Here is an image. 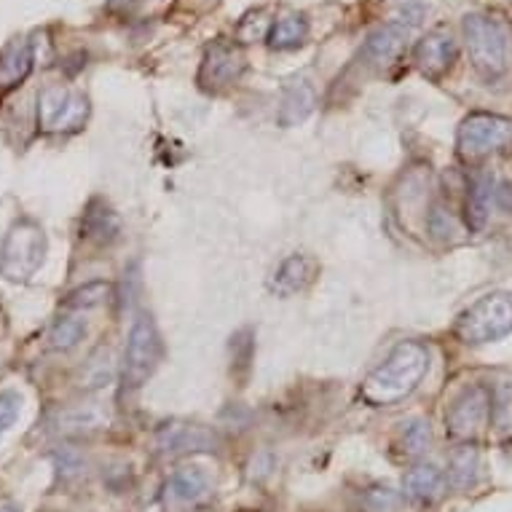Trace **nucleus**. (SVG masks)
<instances>
[{"instance_id": "1", "label": "nucleus", "mask_w": 512, "mask_h": 512, "mask_svg": "<svg viewBox=\"0 0 512 512\" xmlns=\"http://www.w3.org/2000/svg\"><path fill=\"white\" fill-rule=\"evenodd\" d=\"M429 354L416 341L395 346V352L381 362L362 384V397L370 405H395L419 387L427 376Z\"/></svg>"}, {"instance_id": "2", "label": "nucleus", "mask_w": 512, "mask_h": 512, "mask_svg": "<svg viewBox=\"0 0 512 512\" xmlns=\"http://www.w3.org/2000/svg\"><path fill=\"white\" fill-rule=\"evenodd\" d=\"M464 38L470 49L472 68L486 81H496L507 70V27L502 19L488 14L464 17Z\"/></svg>"}, {"instance_id": "3", "label": "nucleus", "mask_w": 512, "mask_h": 512, "mask_svg": "<svg viewBox=\"0 0 512 512\" xmlns=\"http://www.w3.org/2000/svg\"><path fill=\"white\" fill-rule=\"evenodd\" d=\"M46 261V234L30 218L17 220L0 247V274L9 282H27Z\"/></svg>"}, {"instance_id": "4", "label": "nucleus", "mask_w": 512, "mask_h": 512, "mask_svg": "<svg viewBox=\"0 0 512 512\" xmlns=\"http://www.w3.org/2000/svg\"><path fill=\"white\" fill-rule=\"evenodd\" d=\"M456 333L464 344H491L512 333V295L491 293L464 311L456 322Z\"/></svg>"}, {"instance_id": "5", "label": "nucleus", "mask_w": 512, "mask_h": 512, "mask_svg": "<svg viewBox=\"0 0 512 512\" xmlns=\"http://www.w3.org/2000/svg\"><path fill=\"white\" fill-rule=\"evenodd\" d=\"M161 360V338L151 314H137L124 352V387L140 389Z\"/></svg>"}, {"instance_id": "6", "label": "nucleus", "mask_w": 512, "mask_h": 512, "mask_svg": "<svg viewBox=\"0 0 512 512\" xmlns=\"http://www.w3.org/2000/svg\"><path fill=\"white\" fill-rule=\"evenodd\" d=\"M512 140L510 118L494 116V113H472L459 126L456 148L464 161L486 159L488 153L499 151Z\"/></svg>"}, {"instance_id": "7", "label": "nucleus", "mask_w": 512, "mask_h": 512, "mask_svg": "<svg viewBox=\"0 0 512 512\" xmlns=\"http://www.w3.org/2000/svg\"><path fill=\"white\" fill-rule=\"evenodd\" d=\"M89 118V100L65 86H49L38 97V124L49 135L76 132Z\"/></svg>"}, {"instance_id": "8", "label": "nucleus", "mask_w": 512, "mask_h": 512, "mask_svg": "<svg viewBox=\"0 0 512 512\" xmlns=\"http://www.w3.org/2000/svg\"><path fill=\"white\" fill-rule=\"evenodd\" d=\"M491 421V389L467 387L445 413V432L454 440H472Z\"/></svg>"}, {"instance_id": "9", "label": "nucleus", "mask_w": 512, "mask_h": 512, "mask_svg": "<svg viewBox=\"0 0 512 512\" xmlns=\"http://www.w3.org/2000/svg\"><path fill=\"white\" fill-rule=\"evenodd\" d=\"M247 62H244L242 49L236 46L234 41H226V38H218L212 41L204 51L202 70H199V84L204 89H226V86L236 84L242 78Z\"/></svg>"}, {"instance_id": "10", "label": "nucleus", "mask_w": 512, "mask_h": 512, "mask_svg": "<svg viewBox=\"0 0 512 512\" xmlns=\"http://www.w3.org/2000/svg\"><path fill=\"white\" fill-rule=\"evenodd\" d=\"M156 445L164 454H194V451H212L218 445L215 432L202 424H188V421H172L164 424L156 435Z\"/></svg>"}, {"instance_id": "11", "label": "nucleus", "mask_w": 512, "mask_h": 512, "mask_svg": "<svg viewBox=\"0 0 512 512\" xmlns=\"http://www.w3.org/2000/svg\"><path fill=\"white\" fill-rule=\"evenodd\" d=\"M456 57H459V46L448 30H432L416 46V65L427 78H440L448 73L454 68Z\"/></svg>"}, {"instance_id": "12", "label": "nucleus", "mask_w": 512, "mask_h": 512, "mask_svg": "<svg viewBox=\"0 0 512 512\" xmlns=\"http://www.w3.org/2000/svg\"><path fill=\"white\" fill-rule=\"evenodd\" d=\"M210 491V475L202 467H180L172 472L167 480V507H180V504L199 502Z\"/></svg>"}, {"instance_id": "13", "label": "nucleus", "mask_w": 512, "mask_h": 512, "mask_svg": "<svg viewBox=\"0 0 512 512\" xmlns=\"http://www.w3.org/2000/svg\"><path fill=\"white\" fill-rule=\"evenodd\" d=\"M408 35H411V25L408 22H389V25L378 27L376 33L370 35L365 54L376 65H389V62H395L403 54Z\"/></svg>"}, {"instance_id": "14", "label": "nucleus", "mask_w": 512, "mask_h": 512, "mask_svg": "<svg viewBox=\"0 0 512 512\" xmlns=\"http://www.w3.org/2000/svg\"><path fill=\"white\" fill-rule=\"evenodd\" d=\"M33 70V46L27 41H14L0 54V92H9L30 76Z\"/></svg>"}, {"instance_id": "15", "label": "nucleus", "mask_w": 512, "mask_h": 512, "mask_svg": "<svg viewBox=\"0 0 512 512\" xmlns=\"http://www.w3.org/2000/svg\"><path fill=\"white\" fill-rule=\"evenodd\" d=\"M405 494L416 499V502H432L443 494L445 478L443 472L437 470L435 464H416L413 470L405 475Z\"/></svg>"}, {"instance_id": "16", "label": "nucleus", "mask_w": 512, "mask_h": 512, "mask_svg": "<svg viewBox=\"0 0 512 512\" xmlns=\"http://www.w3.org/2000/svg\"><path fill=\"white\" fill-rule=\"evenodd\" d=\"M118 231H121V226H118V218L113 215V210H108L100 202L89 204V210L84 212V220H81V236L84 239L97 244H110L118 236Z\"/></svg>"}, {"instance_id": "17", "label": "nucleus", "mask_w": 512, "mask_h": 512, "mask_svg": "<svg viewBox=\"0 0 512 512\" xmlns=\"http://www.w3.org/2000/svg\"><path fill=\"white\" fill-rule=\"evenodd\" d=\"M311 271H314V263L309 258L293 255V258H287L277 269V274L271 279V290L277 295L298 293V290H303L311 282Z\"/></svg>"}, {"instance_id": "18", "label": "nucleus", "mask_w": 512, "mask_h": 512, "mask_svg": "<svg viewBox=\"0 0 512 512\" xmlns=\"http://www.w3.org/2000/svg\"><path fill=\"white\" fill-rule=\"evenodd\" d=\"M314 105H317L314 86L309 81H295L293 86H287L285 100H282V108H279V121H282V126L298 124V121L309 116Z\"/></svg>"}, {"instance_id": "19", "label": "nucleus", "mask_w": 512, "mask_h": 512, "mask_svg": "<svg viewBox=\"0 0 512 512\" xmlns=\"http://www.w3.org/2000/svg\"><path fill=\"white\" fill-rule=\"evenodd\" d=\"M480 470V454L478 448L472 443L459 445L454 454H451V462H448V483L456 488V491H467V488L475 486Z\"/></svg>"}, {"instance_id": "20", "label": "nucleus", "mask_w": 512, "mask_h": 512, "mask_svg": "<svg viewBox=\"0 0 512 512\" xmlns=\"http://www.w3.org/2000/svg\"><path fill=\"white\" fill-rule=\"evenodd\" d=\"M491 427L502 440L512 437V376L491 384Z\"/></svg>"}, {"instance_id": "21", "label": "nucleus", "mask_w": 512, "mask_h": 512, "mask_svg": "<svg viewBox=\"0 0 512 512\" xmlns=\"http://www.w3.org/2000/svg\"><path fill=\"white\" fill-rule=\"evenodd\" d=\"M491 188H494V180L488 175H478L470 185V194H467V226L475 228V231L486 226L488 210H491Z\"/></svg>"}, {"instance_id": "22", "label": "nucleus", "mask_w": 512, "mask_h": 512, "mask_svg": "<svg viewBox=\"0 0 512 512\" xmlns=\"http://www.w3.org/2000/svg\"><path fill=\"white\" fill-rule=\"evenodd\" d=\"M306 35H309V22L301 14H290V17H282L277 25H271L269 33V43L271 49H295V46H301L306 41Z\"/></svg>"}, {"instance_id": "23", "label": "nucleus", "mask_w": 512, "mask_h": 512, "mask_svg": "<svg viewBox=\"0 0 512 512\" xmlns=\"http://www.w3.org/2000/svg\"><path fill=\"white\" fill-rule=\"evenodd\" d=\"M400 448H403V454L411 456V459H419V456L427 454L429 448H432V429H429V421H405L403 429H400Z\"/></svg>"}, {"instance_id": "24", "label": "nucleus", "mask_w": 512, "mask_h": 512, "mask_svg": "<svg viewBox=\"0 0 512 512\" xmlns=\"http://www.w3.org/2000/svg\"><path fill=\"white\" fill-rule=\"evenodd\" d=\"M86 336V325L81 319L73 317H59L49 330V346L54 352H70L76 349Z\"/></svg>"}, {"instance_id": "25", "label": "nucleus", "mask_w": 512, "mask_h": 512, "mask_svg": "<svg viewBox=\"0 0 512 512\" xmlns=\"http://www.w3.org/2000/svg\"><path fill=\"white\" fill-rule=\"evenodd\" d=\"M102 427V413L97 408H76V411L62 413L59 419V429L68 432V435H84V432H92V429Z\"/></svg>"}, {"instance_id": "26", "label": "nucleus", "mask_w": 512, "mask_h": 512, "mask_svg": "<svg viewBox=\"0 0 512 512\" xmlns=\"http://www.w3.org/2000/svg\"><path fill=\"white\" fill-rule=\"evenodd\" d=\"M108 295V282H89V285L73 290V293L65 298V306H68V309H94V306H100V303L108 301Z\"/></svg>"}, {"instance_id": "27", "label": "nucleus", "mask_w": 512, "mask_h": 512, "mask_svg": "<svg viewBox=\"0 0 512 512\" xmlns=\"http://www.w3.org/2000/svg\"><path fill=\"white\" fill-rule=\"evenodd\" d=\"M362 504H365L370 512H397L400 510V504H403V496L397 494L395 488L376 486L370 488V491H365Z\"/></svg>"}, {"instance_id": "28", "label": "nucleus", "mask_w": 512, "mask_h": 512, "mask_svg": "<svg viewBox=\"0 0 512 512\" xmlns=\"http://www.w3.org/2000/svg\"><path fill=\"white\" fill-rule=\"evenodd\" d=\"M271 27L266 22V11H255L250 17L242 19V25H239V41L252 43V41H261V38H269Z\"/></svg>"}, {"instance_id": "29", "label": "nucleus", "mask_w": 512, "mask_h": 512, "mask_svg": "<svg viewBox=\"0 0 512 512\" xmlns=\"http://www.w3.org/2000/svg\"><path fill=\"white\" fill-rule=\"evenodd\" d=\"M22 411V397L17 392H0V437L6 435Z\"/></svg>"}, {"instance_id": "30", "label": "nucleus", "mask_w": 512, "mask_h": 512, "mask_svg": "<svg viewBox=\"0 0 512 512\" xmlns=\"http://www.w3.org/2000/svg\"><path fill=\"white\" fill-rule=\"evenodd\" d=\"M0 512H19L17 507H11V504H0Z\"/></svg>"}, {"instance_id": "31", "label": "nucleus", "mask_w": 512, "mask_h": 512, "mask_svg": "<svg viewBox=\"0 0 512 512\" xmlns=\"http://www.w3.org/2000/svg\"><path fill=\"white\" fill-rule=\"evenodd\" d=\"M199 512H207V510H199Z\"/></svg>"}]
</instances>
